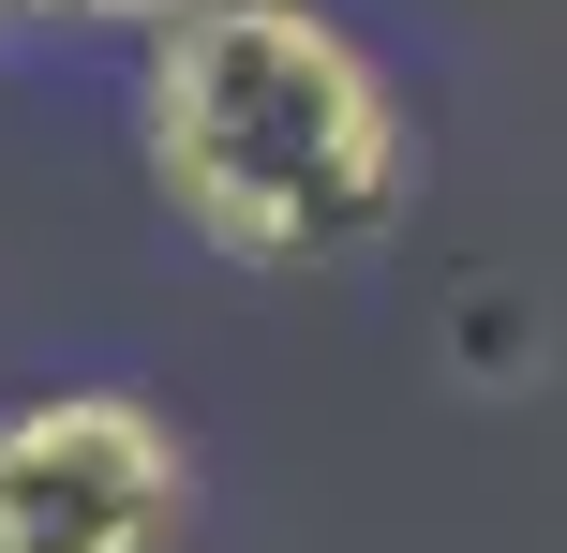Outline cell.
<instances>
[{"label": "cell", "mask_w": 567, "mask_h": 553, "mask_svg": "<svg viewBox=\"0 0 567 553\" xmlns=\"http://www.w3.org/2000/svg\"><path fill=\"white\" fill-rule=\"evenodd\" d=\"M135 150L195 255L359 269L419 225V105L329 0H209L135 45Z\"/></svg>", "instance_id": "cell-1"}, {"label": "cell", "mask_w": 567, "mask_h": 553, "mask_svg": "<svg viewBox=\"0 0 567 553\" xmlns=\"http://www.w3.org/2000/svg\"><path fill=\"white\" fill-rule=\"evenodd\" d=\"M0 553H195V449L135 389L0 404Z\"/></svg>", "instance_id": "cell-2"}, {"label": "cell", "mask_w": 567, "mask_h": 553, "mask_svg": "<svg viewBox=\"0 0 567 553\" xmlns=\"http://www.w3.org/2000/svg\"><path fill=\"white\" fill-rule=\"evenodd\" d=\"M45 16V30H105V45H150V30H179V16H209V0H16V30Z\"/></svg>", "instance_id": "cell-3"}, {"label": "cell", "mask_w": 567, "mask_h": 553, "mask_svg": "<svg viewBox=\"0 0 567 553\" xmlns=\"http://www.w3.org/2000/svg\"><path fill=\"white\" fill-rule=\"evenodd\" d=\"M0 30H16V0H0Z\"/></svg>", "instance_id": "cell-4"}]
</instances>
